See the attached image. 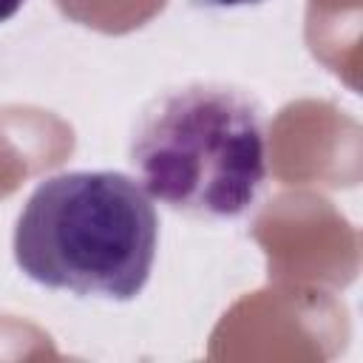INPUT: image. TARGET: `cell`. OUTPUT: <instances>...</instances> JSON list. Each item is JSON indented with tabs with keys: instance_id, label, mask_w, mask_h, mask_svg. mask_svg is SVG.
I'll use <instances>...</instances> for the list:
<instances>
[{
	"instance_id": "1",
	"label": "cell",
	"mask_w": 363,
	"mask_h": 363,
	"mask_svg": "<svg viewBox=\"0 0 363 363\" xmlns=\"http://www.w3.org/2000/svg\"><path fill=\"white\" fill-rule=\"evenodd\" d=\"M156 244V207L119 170H68L40 182L14 224L23 275L85 298H136L150 278Z\"/></svg>"
},
{
	"instance_id": "2",
	"label": "cell",
	"mask_w": 363,
	"mask_h": 363,
	"mask_svg": "<svg viewBox=\"0 0 363 363\" xmlns=\"http://www.w3.org/2000/svg\"><path fill=\"white\" fill-rule=\"evenodd\" d=\"M128 156L159 204L210 221L238 218L267 182L264 111L224 82L167 88L139 113Z\"/></svg>"
},
{
	"instance_id": "3",
	"label": "cell",
	"mask_w": 363,
	"mask_h": 363,
	"mask_svg": "<svg viewBox=\"0 0 363 363\" xmlns=\"http://www.w3.org/2000/svg\"><path fill=\"white\" fill-rule=\"evenodd\" d=\"M23 3H26V0H0V23L11 20V17L23 9Z\"/></svg>"
},
{
	"instance_id": "4",
	"label": "cell",
	"mask_w": 363,
	"mask_h": 363,
	"mask_svg": "<svg viewBox=\"0 0 363 363\" xmlns=\"http://www.w3.org/2000/svg\"><path fill=\"white\" fill-rule=\"evenodd\" d=\"M213 6H250V3H261V0H207Z\"/></svg>"
}]
</instances>
